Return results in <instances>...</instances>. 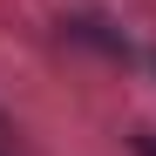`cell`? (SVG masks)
I'll return each mask as SVG.
<instances>
[{
    "label": "cell",
    "mask_w": 156,
    "mask_h": 156,
    "mask_svg": "<svg viewBox=\"0 0 156 156\" xmlns=\"http://www.w3.org/2000/svg\"><path fill=\"white\" fill-rule=\"evenodd\" d=\"M136 156H156V136H149V129H143V136H136Z\"/></svg>",
    "instance_id": "cell-1"
}]
</instances>
